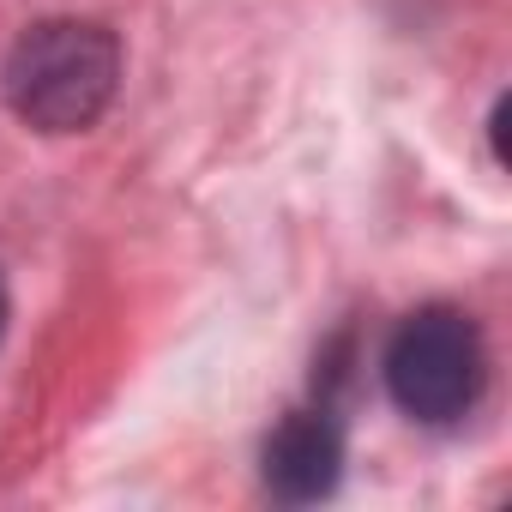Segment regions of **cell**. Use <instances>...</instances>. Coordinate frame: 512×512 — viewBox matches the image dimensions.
Here are the masks:
<instances>
[{"label": "cell", "mask_w": 512, "mask_h": 512, "mask_svg": "<svg viewBox=\"0 0 512 512\" xmlns=\"http://www.w3.org/2000/svg\"><path fill=\"white\" fill-rule=\"evenodd\" d=\"M115 91H121V43L97 19H43L0 61L7 109L49 139L97 127Z\"/></svg>", "instance_id": "6da1fadb"}, {"label": "cell", "mask_w": 512, "mask_h": 512, "mask_svg": "<svg viewBox=\"0 0 512 512\" xmlns=\"http://www.w3.org/2000/svg\"><path fill=\"white\" fill-rule=\"evenodd\" d=\"M380 380H386V398L410 422L458 428L488 392L482 326L452 302H428V308L404 314L380 350Z\"/></svg>", "instance_id": "7a4b0ae2"}, {"label": "cell", "mask_w": 512, "mask_h": 512, "mask_svg": "<svg viewBox=\"0 0 512 512\" xmlns=\"http://www.w3.org/2000/svg\"><path fill=\"white\" fill-rule=\"evenodd\" d=\"M260 476L278 500L290 506H314L338 488L344 476V422L332 416V404H302L290 410L266 446H260Z\"/></svg>", "instance_id": "3957f363"}, {"label": "cell", "mask_w": 512, "mask_h": 512, "mask_svg": "<svg viewBox=\"0 0 512 512\" xmlns=\"http://www.w3.org/2000/svg\"><path fill=\"white\" fill-rule=\"evenodd\" d=\"M488 145H494V163H506V97H494L488 109Z\"/></svg>", "instance_id": "277c9868"}, {"label": "cell", "mask_w": 512, "mask_h": 512, "mask_svg": "<svg viewBox=\"0 0 512 512\" xmlns=\"http://www.w3.org/2000/svg\"><path fill=\"white\" fill-rule=\"evenodd\" d=\"M0 332H7V284H0Z\"/></svg>", "instance_id": "5b68a950"}]
</instances>
